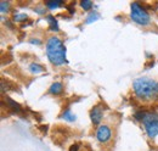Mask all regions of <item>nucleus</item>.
<instances>
[{"label":"nucleus","mask_w":158,"mask_h":151,"mask_svg":"<svg viewBox=\"0 0 158 151\" xmlns=\"http://www.w3.org/2000/svg\"><path fill=\"white\" fill-rule=\"evenodd\" d=\"M133 90L136 97L142 101H155L158 100V82L142 77L138 78L133 83Z\"/></svg>","instance_id":"f257e3e1"},{"label":"nucleus","mask_w":158,"mask_h":151,"mask_svg":"<svg viewBox=\"0 0 158 151\" xmlns=\"http://www.w3.org/2000/svg\"><path fill=\"white\" fill-rule=\"evenodd\" d=\"M46 55L50 62L60 66L67 62L66 60V48L61 39L57 37H51L46 41Z\"/></svg>","instance_id":"f03ea898"},{"label":"nucleus","mask_w":158,"mask_h":151,"mask_svg":"<svg viewBox=\"0 0 158 151\" xmlns=\"http://www.w3.org/2000/svg\"><path fill=\"white\" fill-rule=\"evenodd\" d=\"M142 123L150 138H155L158 134V113L146 112L143 116Z\"/></svg>","instance_id":"7ed1b4c3"},{"label":"nucleus","mask_w":158,"mask_h":151,"mask_svg":"<svg viewBox=\"0 0 158 151\" xmlns=\"http://www.w3.org/2000/svg\"><path fill=\"white\" fill-rule=\"evenodd\" d=\"M130 17L134 22L141 26H146L150 23V16L147 11L141 6L140 2H133L131 4V11H130Z\"/></svg>","instance_id":"20e7f679"},{"label":"nucleus","mask_w":158,"mask_h":151,"mask_svg":"<svg viewBox=\"0 0 158 151\" xmlns=\"http://www.w3.org/2000/svg\"><path fill=\"white\" fill-rule=\"evenodd\" d=\"M111 129L107 126H100L96 132V139L100 143H107L111 139Z\"/></svg>","instance_id":"39448f33"},{"label":"nucleus","mask_w":158,"mask_h":151,"mask_svg":"<svg viewBox=\"0 0 158 151\" xmlns=\"http://www.w3.org/2000/svg\"><path fill=\"white\" fill-rule=\"evenodd\" d=\"M102 116H103V113H102V109H101L100 106H95V107L90 111V118H91V122H93L94 124H96V126L101 122Z\"/></svg>","instance_id":"423d86ee"},{"label":"nucleus","mask_w":158,"mask_h":151,"mask_svg":"<svg viewBox=\"0 0 158 151\" xmlns=\"http://www.w3.org/2000/svg\"><path fill=\"white\" fill-rule=\"evenodd\" d=\"M62 92H63V85H62V83H60V82L52 83L51 87H50V89H49V93L52 95H59V94H61Z\"/></svg>","instance_id":"0eeeda50"},{"label":"nucleus","mask_w":158,"mask_h":151,"mask_svg":"<svg viewBox=\"0 0 158 151\" xmlns=\"http://www.w3.org/2000/svg\"><path fill=\"white\" fill-rule=\"evenodd\" d=\"M6 104H7V107H10L11 110H14L15 112L20 113L21 111H22V107L20 106V104L15 102V101L11 100V99H6Z\"/></svg>","instance_id":"6e6552de"},{"label":"nucleus","mask_w":158,"mask_h":151,"mask_svg":"<svg viewBox=\"0 0 158 151\" xmlns=\"http://www.w3.org/2000/svg\"><path fill=\"white\" fill-rule=\"evenodd\" d=\"M48 22H49V24H50V31H59L57 21L55 19L54 16H48Z\"/></svg>","instance_id":"1a4fd4ad"},{"label":"nucleus","mask_w":158,"mask_h":151,"mask_svg":"<svg viewBox=\"0 0 158 151\" xmlns=\"http://www.w3.org/2000/svg\"><path fill=\"white\" fill-rule=\"evenodd\" d=\"M29 71L33 72V73H41V72H44L45 70H44L43 66H40L38 63H31V65H29Z\"/></svg>","instance_id":"9d476101"},{"label":"nucleus","mask_w":158,"mask_h":151,"mask_svg":"<svg viewBox=\"0 0 158 151\" xmlns=\"http://www.w3.org/2000/svg\"><path fill=\"white\" fill-rule=\"evenodd\" d=\"M63 2L62 1H46L45 5L50 9V10H54V9H57L59 6H61Z\"/></svg>","instance_id":"9b49d317"},{"label":"nucleus","mask_w":158,"mask_h":151,"mask_svg":"<svg viewBox=\"0 0 158 151\" xmlns=\"http://www.w3.org/2000/svg\"><path fill=\"white\" fill-rule=\"evenodd\" d=\"M62 117L64 118V119H67V121H69V122H73L74 119H76V116L73 114V113L71 112L69 110H67V111H64L63 114H62Z\"/></svg>","instance_id":"f8f14e48"},{"label":"nucleus","mask_w":158,"mask_h":151,"mask_svg":"<svg viewBox=\"0 0 158 151\" xmlns=\"http://www.w3.org/2000/svg\"><path fill=\"white\" fill-rule=\"evenodd\" d=\"M0 10H1L2 14H4V12H7V11L10 10V2H9V1H1V4H0Z\"/></svg>","instance_id":"ddd939ff"},{"label":"nucleus","mask_w":158,"mask_h":151,"mask_svg":"<svg viewBox=\"0 0 158 151\" xmlns=\"http://www.w3.org/2000/svg\"><path fill=\"white\" fill-rule=\"evenodd\" d=\"M80 6L84 9V10H90L91 7H93V2L91 1H89V0H84V1H81L80 2Z\"/></svg>","instance_id":"4468645a"},{"label":"nucleus","mask_w":158,"mask_h":151,"mask_svg":"<svg viewBox=\"0 0 158 151\" xmlns=\"http://www.w3.org/2000/svg\"><path fill=\"white\" fill-rule=\"evenodd\" d=\"M14 19H15V21H26L28 17H27V15H24V14H15Z\"/></svg>","instance_id":"2eb2a0df"},{"label":"nucleus","mask_w":158,"mask_h":151,"mask_svg":"<svg viewBox=\"0 0 158 151\" xmlns=\"http://www.w3.org/2000/svg\"><path fill=\"white\" fill-rule=\"evenodd\" d=\"M95 19H98V15H96V14H95V15H94V14H91V15L88 17V21H86V23H90V22L95 21Z\"/></svg>","instance_id":"dca6fc26"},{"label":"nucleus","mask_w":158,"mask_h":151,"mask_svg":"<svg viewBox=\"0 0 158 151\" xmlns=\"http://www.w3.org/2000/svg\"><path fill=\"white\" fill-rule=\"evenodd\" d=\"M79 150V145L78 144H73L71 148H69V151H78Z\"/></svg>","instance_id":"f3484780"},{"label":"nucleus","mask_w":158,"mask_h":151,"mask_svg":"<svg viewBox=\"0 0 158 151\" xmlns=\"http://www.w3.org/2000/svg\"><path fill=\"white\" fill-rule=\"evenodd\" d=\"M35 11H37L38 14H41V15H43V14H45V10H44V9H40V7H37V9H35Z\"/></svg>","instance_id":"a211bd4d"},{"label":"nucleus","mask_w":158,"mask_h":151,"mask_svg":"<svg viewBox=\"0 0 158 151\" xmlns=\"http://www.w3.org/2000/svg\"><path fill=\"white\" fill-rule=\"evenodd\" d=\"M31 41H32V43H35V44H38V45H39V44H40V41H39V40H31Z\"/></svg>","instance_id":"6ab92c4d"}]
</instances>
